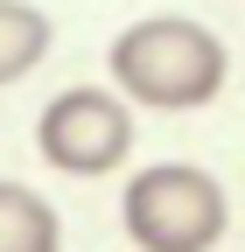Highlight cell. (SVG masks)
I'll return each mask as SVG.
<instances>
[{
  "label": "cell",
  "mask_w": 245,
  "mask_h": 252,
  "mask_svg": "<svg viewBox=\"0 0 245 252\" xmlns=\"http://www.w3.org/2000/svg\"><path fill=\"white\" fill-rule=\"evenodd\" d=\"M0 252H63V217L28 182H0Z\"/></svg>",
  "instance_id": "cell-4"
},
{
  "label": "cell",
  "mask_w": 245,
  "mask_h": 252,
  "mask_svg": "<svg viewBox=\"0 0 245 252\" xmlns=\"http://www.w3.org/2000/svg\"><path fill=\"white\" fill-rule=\"evenodd\" d=\"M119 217H126V238L140 252H210L231 231L224 182L189 168V161L140 168L126 182V196H119Z\"/></svg>",
  "instance_id": "cell-2"
},
{
  "label": "cell",
  "mask_w": 245,
  "mask_h": 252,
  "mask_svg": "<svg viewBox=\"0 0 245 252\" xmlns=\"http://www.w3.org/2000/svg\"><path fill=\"white\" fill-rule=\"evenodd\" d=\"M49 14L42 7H28V0H0V91L21 84L35 63L49 56Z\"/></svg>",
  "instance_id": "cell-5"
},
{
  "label": "cell",
  "mask_w": 245,
  "mask_h": 252,
  "mask_svg": "<svg viewBox=\"0 0 245 252\" xmlns=\"http://www.w3.org/2000/svg\"><path fill=\"white\" fill-rule=\"evenodd\" d=\"M105 63H112V84L147 112H196L231 77L224 42L189 14H147L133 28H119Z\"/></svg>",
  "instance_id": "cell-1"
},
{
  "label": "cell",
  "mask_w": 245,
  "mask_h": 252,
  "mask_svg": "<svg viewBox=\"0 0 245 252\" xmlns=\"http://www.w3.org/2000/svg\"><path fill=\"white\" fill-rule=\"evenodd\" d=\"M35 154L56 175H112L133 154V98L98 84L56 91L35 119Z\"/></svg>",
  "instance_id": "cell-3"
}]
</instances>
